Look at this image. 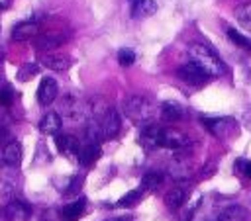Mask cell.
Wrapping results in <instances>:
<instances>
[{
	"instance_id": "obj_1",
	"label": "cell",
	"mask_w": 251,
	"mask_h": 221,
	"mask_svg": "<svg viewBox=\"0 0 251 221\" xmlns=\"http://www.w3.org/2000/svg\"><path fill=\"white\" fill-rule=\"evenodd\" d=\"M188 57L192 63H196L208 76H222L226 74V65L224 61L216 55L214 49H210L204 43H192L188 47Z\"/></svg>"
},
{
	"instance_id": "obj_2",
	"label": "cell",
	"mask_w": 251,
	"mask_h": 221,
	"mask_svg": "<svg viewBox=\"0 0 251 221\" xmlns=\"http://www.w3.org/2000/svg\"><path fill=\"white\" fill-rule=\"evenodd\" d=\"M124 113L131 121H135L139 125H147V123L153 121V117L157 113V108H155V104L149 98L135 94V96L126 98V102H124Z\"/></svg>"
},
{
	"instance_id": "obj_3",
	"label": "cell",
	"mask_w": 251,
	"mask_h": 221,
	"mask_svg": "<svg viewBox=\"0 0 251 221\" xmlns=\"http://www.w3.org/2000/svg\"><path fill=\"white\" fill-rule=\"evenodd\" d=\"M202 123H204L206 129H208L214 137H218V139L229 137V135L235 131V127H237L231 117H206V119H202Z\"/></svg>"
},
{
	"instance_id": "obj_4",
	"label": "cell",
	"mask_w": 251,
	"mask_h": 221,
	"mask_svg": "<svg viewBox=\"0 0 251 221\" xmlns=\"http://www.w3.org/2000/svg\"><path fill=\"white\" fill-rule=\"evenodd\" d=\"M57 113L63 115V117H67V119L76 121V119H82V117L86 115V106H84L78 98H75V96L69 94V96H65V98L61 100Z\"/></svg>"
},
{
	"instance_id": "obj_5",
	"label": "cell",
	"mask_w": 251,
	"mask_h": 221,
	"mask_svg": "<svg viewBox=\"0 0 251 221\" xmlns=\"http://www.w3.org/2000/svg\"><path fill=\"white\" fill-rule=\"evenodd\" d=\"M176 74H178V78H182L186 84H192V86H200V84H204L210 76L196 65V63H186V65H182L178 70H176Z\"/></svg>"
},
{
	"instance_id": "obj_6",
	"label": "cell",
	"mask_w": 251,
	"mask_h": 221,
	"mask_svg": "<svg viewBox=\"0 0 251 221\" xmlns=\"http://www.w3.org/2000/svg\"><path fill=\"white\" fill-rule=\"evenodd\" d=\"M161 139H163V127L155 125V123H147L143 125L141 133H139V141L145 149H157L161 147Z\"/></svg>"
},
{
	"instance_id": "obj_7",
	"label": "cell",
	"mask_w": 251,
	"mask_h": 221,
	"mask_svg": "<svg viewBox=\"0 0 251 221\" xmlns=\"http://www.w3.org/2000/svg\"><path fill=\"white\" fill-rule=\"evenodd\" d=\"M57 92H59V88H57L55 78L45 76V78H41V82H39V86H37V102H39L41 106H49L51 102H55Z\"/></svg>"
},
{
	"instance_id": "obj_8",
	"label": "cell",
	"mask_w": 251,
	"mask_h": 221,
	"mask_svg": "<svg viewBox=\"0 0 251 221\" xmlns=\"http://www.w3.org/2000/svg\"><path fill=\"white\" fill-rule=\"evenodd\" d=\"M188 145V137L176 129H165L163 127V139H161V147L171 149V151H180Z\"/></svg>"
},
{
	"instance_id": "obj_9",
	"label": "cell",
	"mask_w": 251,
	"mask_h": 221,
	"mask_svg": "<svg viewBox=\"0 0 251 221\" xmlns=\"http://www.w3.org/2000/svg\"><path fill=\"white\" fill-rule=\"evenodd\" d=\"M100 141H94V139H88L86 143H80V151H78V160L82 166H90L98 160L100 156Z\"/></svg>"
},
{
	"instance_id": "obj_10",
	"label": "cell",
	"mask_w": 251,
	"mask_h": 221,
	"mask_svg": "<svg viewBox=\"0 0 251 221\" xmlns=\"http://www.w3.org/2000/svg\"><path fill=\"white\" fill-rule=\"evenodd\" d=\"M57 147L59 151L71 158V160H78V151H80V143L76 137L73 135H57Z\"/></svg>"
},
{
	"instance_id": "obj_11",
	"label": "cell",
	"mask_w": 251,
	"mask_h": 221,
	"mask_svg": "<svg viewBox=\"0 0 251 221\" xmlns=\"http://www.w3.org/2000/svg\"><path fill=\"white\" fill-rule=\"evenodd\" d=\"M39 33V23L33 22V20H27V22H20L12 27V39L14 41H25V39H31L33 35Z\"/></svg>"
},
{
	"instance_id": "obj_12",
	"label": "cell",
	"mask_w": 251,
	"mask_h": 221,
	"mask_svg": "<svg viewBox=\"0 0 251 221\" xmlns=\"http://www.w3.org/2000/svg\"><path fill=\"white\" fill-rule=\"evenodd\" d=\"M6 215L10 221H27L31 217V207L22 199H12L6 207Z\"/></svg>"
},
{
	"instance_id": "obj_13",
	"label": "cell",
	"mask_w": 251,
	"mask_h": 221,
	"mask_svg": "<svg viewBox=\"0 0 251 221\" xmlns=\"http://www.w3.org/2000/svg\"><path fill=\"white\" fill-rule=\"evenodd\" d=\"M84 207H86V199L84 198H78L67 205L61 207V219L63 221H76L82 213H84Z\"/></svg>"
},
{
	"instance_id": "obj_14",
	"label": "cell",
	"mask_w": 251,
	"mask_h": 221,
	"mask_svg": "<svg viewBox=\"0 0 251 221\" xmlns=\"http://www.w3.org/2000/svg\"><path fill=\"white\" fill-rule=\"evenodd\" d=\"M247 219H249L247 209L243 205H239V203H233V205L224 207L216 221H247Z\"/></svg>"
},
{
	"instance_id": "obj_15",
	"label": "cell",
	"mask_w": 251,
	"mask_h": 221,
	"mask_svg": "<svg viewBox=\"0 0 251 221\" xmlns=\"http://www.w3.org/2000/svg\"><path fill=\"white\" fill-rule=\"evenodd\" d=\"M22 160V145L14 139H8L6 147H4V158H2V164L6 166H18Z\"/></svg>"
},
{
	"instance_id": "obj_16",
	"label": "cell",
	"mask_w": 251,
	"mask_h": 221,
	"mask_svg": "<svg viewBox=\"0 0 251 221\" xmlns=\"http://www.w3.org/2000/svg\"><path fill=\"white\" fill-rule=\"evenodd\" d=\"M61 129V115L57 111H49L39 119V131L45 135H57Z\"/></svg>"
},
{
	"instance_id": "obj_17",
	"label": "cell",
	"mask_w": 251,
	"mask_h": 221,
	"mask_svg": "<svg viewBox=\"0 0 251 221\" xmlns=\"http://www.w3.org/2000/svg\"><path fill=\"white\" fill-rule=\"evenodd\" d=\"M159 111H161V117H163L165 121H178V119L184 115V108H182L178 102H175V100L163 102Z\"/></svg>"
},
{
	"instance_id": "obj_18",
	"label": "cell",
	"mask_w": 251,
	"mask_h": 221,
	"mask_svg": "<svg viewBox=\"0 0 251 221\" xmlns=\"http://www.w3.org/2000/svg\"><path fill=\"white\" fill-rule=\"evenodd\" d=\"M71 57L67 55H59V53H53V55H43L41 57V65H45L47 68L51 70H67L71 66Z\"/></svg>"
},
{
	"instance_id": "obj_19",
	"label": "cell",
	"mask_w": 251,
	"mask_h": 221,
	"mask_svg": "<svg viewBox=\"0 0 251 221\" xmlns=\"http://www.w3.org/2000/svg\"><path fill=\"white\" fill-rule=\"evenodd\" d=\"M186 198H188V192H186L184 188H171V190L165 194V205L175 211V209H178V207L184 205Z\"/></svg>"
},
{
	"instance_id": "obj_20",
	"label": "cell",
	"mask_w": 251,
	"mask_h": 221,
	"mask_svg": "<svg viewBox=\"0 0 251 221\" xmlns=\"http://www.w3.org/2000/svg\"><path fill=\"white\" fill-rule=\"evenodd\" d=\"M157 12L155 0H131V16L133 18H147Z\"/></svg>"
},
{
	"instance_id": "obj_21",
	"label": "cell",
	"mask_w": 251,
	"mask_h": 221,
	"mask_svg": "<svg viewBox=\"0 0 251 221\" xmlns=\"http://www.w3.org/2000/svg\"><path fill=\"white\" fill-rule=\"evenodd\" d=\"M65 43V37L61 35V33H47V35H39L37 37V41H35V45H37V49H41V51H53V49H57L59 45H63Z\"/></svg>"
},
{
	"instance_id": "obj_22",
	"label": "cell",
	"mask_w": 251,
	"mask_h": 221,
	"mask_svg": "<svg viewBox=\"0 0 251 221\" xmlns=\"http://www.w3.org/2000/svg\"><path fill=\"white\" fill-rule=\"evenodd\" d=\"M235 20L237 23L251 33V4H243L235 8Z\"/></svg>"
},
{
	"instance_id": "obj_23",
	"label": "cell",
	"mask_w": 251,
	"mask_h": 221,
	"mask_svg": "<svg viewBox=\"0 0 251 221\" xmlns=\"http://www.w3.org/2000/svg\"><path fill=\"white\" fill-rule=\"evenodd\" d=\"M161 184H163V174L161 172H155V170L147 172L143 176V180H141V188L143 190H157Z\"/></svg>"
},
{
	"instance_id": "obj_24",
	"label": "cell",
	"mask_w": 251,
	"mask_h": 221,
	"mask_svg": "<svg viewBox=\"0 0 251 221\" xmlns=\"http://www.w3.org/2000/svg\"><path fill=\"white\" fill-rule=\"evenodd\" d=\"M226 33H227V37H229L237 47L251 51V39H249V37H245L243 33H239V31H237V29H233V27H227V29H226Z\"/></svg>"
},
{
	"instance_id": "obj_25",
	"label": "cell",
	"mask_w": 251,
	"mask_h": 221,
	"mask_svg": "<svg viewBox=\"0 0 251 221\" xmlns=\"http://www.w3.org/2000/svg\"><path fill=\"white\" fill-rule=\"evenodd\" d=\"M145 190L139 186V188H135V190H131V192H127L126 196H122L118 201H116V205H120V207H129V205H133L139 198H141V194H143Z\"/></svg>"
},
{
	"instance_id": "obj_26",
	"label": "cell",
	"mask_w": 251,
	"mask_h": 221,
	"mask_svg": "<svg viewBox=\"0 0 251 221\" xmlns=\"http://www.w3.org/2000/svg\"><path fill=\"white\" fill-rule=\"evenodd\" d=\"M118 63L122 66H131L135 63V53L131 49H120L118 51Z\"/></svg>"
},
{
	"instance_id": "obj_27",
	"label": "cell",
	"mask_w": 251,
	"mask_h": 221,
	"mask_svg": "<svg viewBox=\"0 0 251 221\" xmlns=\"http://www.w3.org/2000/svg\"><path fill=\"white\" fill-rule=\"evenodd\" d=\"M37 72V66L35 65H24L22 68H20V72H18V78L20 80H27L29 76H33Z\"/></svg>"
},
{
	"instance_id": "obj_28",
	"label": "cell",
	"mask_w": 251,
	"mask_h": 221,
	"mask_svg": "<svg viewBox=\"0 0 251 221\" xmlns=\"http://www.w3.org/2000/svg\"><path fill=\"white\" fill-rule=\"evenodd\" d=\"M12 98H14L12 90L8 86H2L0 88V106H10L12 104Z\"/></svg>"
},
{
	"instance_id": "obj_29",
	"label": "cell",
	"mask_w": 251,
	"mask_h": 221,
	"mask_svg": "<svg viewBox=\"0 0 251 221\" xmlns=\"http://www.w3.org/2000/svg\"><path fill=\"white\" fill-rule=\"evenodd\" d=\"M237 170H239L243 176L251 178V160H247V158H239V160H237Z\"/></svg>"
},
{
	"instance_id": "obj_30",
	"label": "cell",
	"mask_w": 251,
	"mask_h": 221,
	"mask_svg": "<svg viewBox=\"0 0 251 221\" xmlns=\"http://www.w3.org/2000/svg\"><path fill=\"white\" fill-rule=\"evenodd\" d=\"M80 182H82V180L75 176V178H73V182H71V184L67 186V190H65V194H75V192H76V190L80 188Z\"/></svg>"
},
{
	"instance_id": "obj_31",
	"label": "cell",
	"mask_w": 251,
	"mask_h": 221,
	"mask_svg": "<svg viewBox=\"0 0 251 221\" xmlns=\"http://www.w3.org/2000/svg\"><path fill=\"white\" fill-rule=\"evenodd\" d=\"M6 143H8V137H6V131L2 127L0 129V164H2V158H4V147H6Z\"/></svg>"
},
{
	"instance_id": "obj_32",
	"label": "cell",
	"mask_w": 251,
	"mask_h": 221,
	"mask_svg": "<svg viewBox=\"0 0 251 221\" xmlns=\"http://www.w3.org/2000/svg\"><path fill=\"white\" fill-rule=\"evenodd\" d=\"M243 125L251 131V108H247V110L243 111Z\"/></svg>"
},
{
	"instance_id": "obj_33",
	"label": "cell",
	"mask_w": 251,
	"mask_h": 221,
	"mask_svg": "<svg viewBox=\"0 0 251 221\" xmlns=\"http://www.w3.org/2000/svg\"><path fill=\"white\" fill-rule=\"evenodd\" d=\"M12 4V0H0V10H6Z\"/></svg>"
},
{
	"instance_id": "obj_34",
	"label": "cell",
	"mask_w": 251,
	"mask_h": 221,
	"mask_svg": "<svg viewBox=\"0 0 251 221\" xmlns=\"http://www.w3.org/2000/svg\"><path fill=\"white\" fill-rule=\"evenodd\" d=\"M2 61H4V49L0 47V65H2Z\"/></svg>"
},
{
	"instance_id": "obj_35",
	"label": "cell",
	"mask_w": 251,
	"mask_h": 221,
	"mask_svg": "<svg viewBox=\"0 0 251 221\" xmlns=\"http://www.w3.org/2000/svg\"><path fill=\"white\" fill-rule=\"evenodd\" d=\"M0 88H2V74H0Z\"/></svg>"
},
{
	"instance_id": "obj_36",
	"label": "cell",
	"mask_w": 251,
	"mask_h": 221,
	"mask_svg": "<svg viewBox=\"0 0 251 221\" xmlns=\"http://www.w3.org/2000/svg\"><path fill=\"white\" fill-rule=\"evenodd\" d=\"M0 29H2V23H0Z\"/></svg>"
}]
</instances>
